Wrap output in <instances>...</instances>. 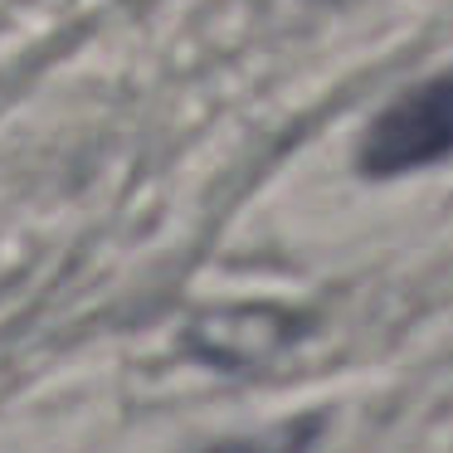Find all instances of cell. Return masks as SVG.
<instances>
[{
	"mask_svg": "<svg viewBox=\"0 0 453 453\" xmlns=\"http://www.w3.org/2000/svg\"><path fill=\"white\" fill-rule=\"evenodd\" d=\"M443 157H453V73L419 83L395 108H385L361 151L365 171H375V176L429 166Z\"/></svg>",
	"mask_w": 453,
	"mask_h": 453,
	"instance_id": "cell-1",
	"label": "cell"
},
{
	"mask_svg": "<svg viewBox=\"0 0 453 453\" xmlns=\"http://www.w3.org/2000/svg\"><path fill=\"white\" fill-rule=\"evenodd\" d=\"M312 439V424H293V429L264 434V439H239V443H219L210 453H303Z\"/></svg>",
	"mask_w": 453,
	"mask_h": 453,
	"instance_id": "cell-2",
	"label": "cell"
}]
</instances>
